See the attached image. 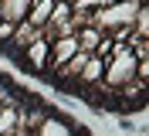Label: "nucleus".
<instances>
[{
	"instance_id": "obj_1",
	"label": "nucleus",
	"mask_w": 149,
	"mask_h": 136,
	"mask_svg": "<svg viewBox=\"0 0 149 136\" xmlns=\"http://www.w3.org/2000/svg\"><path fill=\"white\" fill-rule=\"evenodd\" d=\"M20 54H24V61L31 65V72L44 75V72H47V54H51V41L41 34V37H34V41H31V44L24 48Z\"/></svg>"
},
{
	"instance_id": "obj_2",
	"label": "nucleus",
	"mask_w": 149,
	"mask_h": 136,
	"mask_svg": "<svg viewBox=\"0 0 149 136\" xmlns=\"http://www.w3.org/2000/svg\"><path fill=\"white\" fill-rule=\"evenodd\" d=\"M31 136H74V126H71V119L47 112V116L31 129Z\"/></svg>"
},
{
	"instance_id": "obj_3",
	"label": "nucleus",
	"mask_w": 149,
	"mask_h": 136,
	"mask_svg": "<svg viewBox=\"0 0 149 136\" xmlns=\"http://www.w3.org/2000/svg\"><path fill=\"white\" fill-rule=\"evenodd\" d=\"M78 51V37L74 34H61L51 41V54H47V68H61V65Z\"/></svg>"
},
{
	"instance_id": "obj_4",
	"label": "nucleus",
	"mask_w": 149,
	"mask_h": 136,
	"mask_svg": "<svg viewBox=\"0 0 149 136\" xmlns=\"http://www.w3.org/2000/svg\"><path fill=\"white\" fill-rule=\"evenodd\" d=\"M102 75H105V58L98 54H88V61L81 65V72H78V85H102Z\"/></svg>"
},
{
	"instance_id": "obj_5",
	"label": "nucleus",
	"mask_w": 149,
	"mask_h": 136,
	"mask_svg": "<svg viewBox=\"0 0 149 136\" xmlns=\"http://www.w3.org/2000/svg\"><path fill=\"white\" fill-rule=\"evenodd\" d=\"M31 10V0H0V17L10 24H20Z\"/></svg>"
},
{
	"instance_id": "obj_6",
	"label": "nucleus",
	"mask_w": 149,
	"mask_h": 136,
	"mask_svg": "<svg viewBox=\"0 0 149 136\" xmlns=\"http://www.w3.org/2000/svg\"><path fill=\"white\" fill-rule=\"evenodd\" d=\"M51 10H54V0H37V4H31V10H27V24H34V27H44L47 20H51Z\"/></svg>"
},
{
	"instance_id": "obj_7",
	"label": "nucleus",
	"mask_w": 149,
	"mask_h": 136,
	"mask_svg": "<svg viewBox=\"0 0 149 136\" xmlns=\"http://www.w3.org/2000/svg\"><path fill=\"white\" fill-rule=\"evenodd\" d=\"M10 37H14V24H10V20H0V44L7 48Z\"/></svg>"
},
{
	"instance_id": "obj_8",
	"label": "nucleus",
	"mask_w": 149,
	"mask_h": 136,
	"mask_svg": "<svg viewBox=\"0 0 149 136\" xmlns=\"http://www.w3.org/2000/svg\"><path fill=\"white\" fill-rule=\"evenodd\" d=\"M54 4H58V0H54ZM68 4H71V0H68Z\"/></svg>"
},
{
	"instance_id": "obj_9",
	"label": "nucleus",
	"mask_w": 149,
	"mask_h": 136,
	"mask_svg": "<svg viewBox=\"0 0 149 136\" xmlns=\"http://www.w3.org/2000/svg\"><path fill=\"white\" fill-rule=\"evenodd\" d=\"M74 136H78V133H74Z\"/></svg>"
},
{
	"instance_id": "obj_10",
	"label": "nucleus",
	"mask_w": 149,
	"mask_h": 136,
	"mask_svg": "<svg viewBox=\"0 0 149 136\" xmlns=\"http://www.w3.org/2000/svg\"><path fill=\"white\" fill-rule=\"evenodd\" d=\"M0 20H3V17H0Z\"/></svg>"
}]
</instances>
